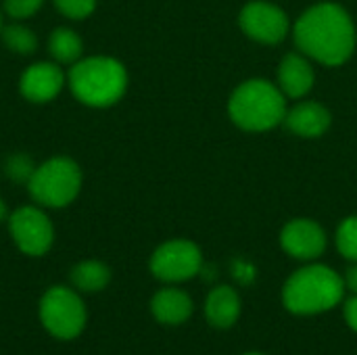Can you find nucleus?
Wrapping results in <instances>:
<instances>
[{"instance_id":"f257e3e1","label":"nucleus","mask_w":357,"mask_h":355,"mask_svg":"<svg viewBox=\"0 0 357 355\" xmlns=\"http://www.w3.org/2000/svg\"><path fill=\"white\" fill-rule=\"evenodd\" d=\"M297 48L322 65H343L356 50V25L349 13L335 2H318L293 27Z\"/></svg>"},{"instance_id":"f03ea898","label":"nucleus","mask_w":357,"mask_h":355,"mask_svg":"<svg viewBox=\"0 0 357 355\" xmlns=\"http://www.w3.org/2000/svg\"><path fill=\"white\" fill-rule=\"evenodd\" d=\"M71 94L86 107L109 109L128 90V69L113 56H82L67 73Z\"/></svg>"},{"instance_id":"7ed1b4c3","label":"nucleus","mask_w":357,"mask_h":355,"mask_svg":"<svg viewBox=\"0 0 357 355\" xmlns=\"http://www.w3.org/2000/svg\"><path fill=\"white\" fill-rule=\"evenodd\" d=\"M345 280L328 266H305L297 270L282 289L284 308L297 316H314L328 312L341 303Z\"/></svg>"},{"instance_id":"20e7f679","label":"nucleus","mask_w":357,"mask_h":355,"mask_svg":"<svg viewBox=\"0 0 357 355\" xmlns=\"http://www.w3.org/2000/svg\"><path fill=\"white\" fill-rule=\"evenodd\" d=\"M287 96L268 80L243 82L228 100L232 121L247 132H266L280 126L287 117Z\"/></svg>"},{"instance_id":"39448f33","label":"nucleus","mask_w":357,"mask_h":355,"mask_svg":"<svg viewBox=\"0 0 357 355\" xmlns=\"http://www.w3.org/2000/svg\"><path fill=\"white\" fill-rule=\"evenodd\" d=\"M82 167L71 157H52L36 165L27 186L29 197L48 209H61L71 205L82 190Z\"/></svg>"},{"instance_id":"423d86ee","label":"nucleus","mask_w":357,"mask_h":355,"mask_svg":"<svg viewBox=\"0 0 357 355\" xmlns=\"http://www.w3.org/2000/svg\"><path fill=\"white\" fill-rule=\"evenodd\" d=\"M40 320L56 339H75L86 326V305L67 287H52L40 301Z\"/></svg>"},{"instance_id":"0eeeda50","label":"nucleus","mask_w":357,"mask_h":355,"mask_svg":"<svg viewBox=\"0 0 357 355\" xmlns=\"http://www.w3.org/2000/svg\"><path fill=\"white\" fill-rule=\"evenodd\" d=\"M8 234L17 249L25 255L40 257L50 251L54 241V228L48 216L40 207H19L8 216Z\"/></svg>"},{"instance_id":"6e6552de","label":"nucleus","mask_w":357,"mask_h":355,"mask_svg":"<svg viewBox=\"0 0 357 355\" xmlns=\"http://www.w3.org/2000/svg\"><path fill=\"white\" fill-rule=\"evenodd\" d=\"M203 268L201 249L184 239L167 241L155 249L151 257V272L163 282H184L195 278Z\"/></svg>"},{"instance_id":"1a4fd4ad","label":"nucleus","mask_w":357,"mask_h":355,"mask_svg":"<svg viewBox=\"0 0 357 355\" xmlns=\"http://www.w3.org/2000/svg\"><path fill=\"white\" fill-rule=\"evenodd\" d=\"M238 25L251 40L261 44H280L291 29L287 13L268 0L247 2L238 15Z\"/></svg>"},{"instance_id":"9d476101","label":"nucleus","mask_w":357,"mask_h":355,"mask_svg":"<svg viewBox=\"0 0 357 355\" xmlns=\"http://www.w3.org/2000/svg\"><path fill=\"white\" fill-rule=\"evenodd\" d=\"M67 75L54 61H38L25 67L19 77V92L27 103L44 105L54 100L65 88Z\"/></svg>"},{"instance_id":"9b49d317","label":"nucleus","mask_w":357,"mask_h":355,"mask_svg":"<svg viewBox=\"0 0 357 355\" xmlns=\"http://www.w3.org/2000/svg\"><path fill=\"white\" fill-rule=\"evenodd\" d=\"M280 245L291 257L310 262L326 251V232L318 222L297 218L282 228Z\"/></svg>"},{"instance_id":"f8f14e48","label":"nucleus","mask_w":357,"mask_h":355,"mask_svg":"<svg viewBox=\"0 0 357 355\" xmlns=\"http://www.w3.org/2000/svg\"><path fill=\"white\" fill-rule=\"evenodd\" d=\"M316 75L303 52H289L278 65V88L287 98H303L314 88Z\"/></svg>"},{"instance_id":"ddd939ff","label":"nucleus","mask_w":357,"mask_h":355,"mask_svg":"<svg viewBox=\"0 0 357 355\" xmlns=\"http://www.w3.org/2000/svg\"><path fill=\"white\" fill-rule=\"evenodd\" d=\"M331 121L333 117L324 105L316 100H303L287 111L282 123L301 138H318L331 128Z\"/></svg>"},{"instance_id":"4468645a","label":"nucleus","mask_w":357,"mask_h":355,"mask_svg":"<svg viewBox=\"0 0 357 355\" xmlns=\"http://www.w3.org/2000/svg\"><path fill=\"white\" fill-rule=\"evenodd\" d=\"M241 316V297L232 287H215L205 301V318L215 328H230Z\"/></svg>"},{"instance_id":"2eb2a0df","label":"nucleus","mask_w":357,"mask_h":355,"mask_svg":"<svg viewBox=\"0 0 357 355\" xmlns=\"http://www.w3.org/2000/svg\"><path fill=\"white\" fill-rule=\"evenodd\" d=\"M151 312L161 324H182L192 316V301L180 289H163L153 297Z\"/></svg>"},{"instance_id":"dca6fc26","label":"nucleus","mask_w":357,"mask_h":355,"mask_svg":"<svg viewBox=\"0 0 357 355\" xmlns=\"http://www.w3.org/2000/svg\"><path fill=\"white\" fill-rule=\"evenodd\" d=\"M48 52L54 63L59 65H73L84 54V40L82 36L71 27H56L48 36Z\"/></svg>"},{"instance_id":"f3484780","label":"nucleus","mask_w":357,"mask_h":355,"mask_svg":"<svg viewBox=\"0 0 357 355\" xmlns=\"http://www.w3.org/2000/svg\"><path fill=\"white\" fill-rule=\"evenodd\" d=\"M71 282L82 293H96V291H102L111 282V270L102 262L86 259L73 266Z\"/></svg>"},{"instance_id":"a211bd4d","label":"nucleus","mask_w":357,"mask_h":355,"mask_svg":"<svg viewBox=\"0 0 357 355\" xmlns=\"http://www.w3.org/2000/svg\"><path fill=\"white\" fill-rule=\"evenodd\" d=\"M0 38H2L4 46L10 52H17L21 56L33 54L38 50V36H36V31L29 29V27H25V25H21V23L2 25Z\"/></svg>"},{"instance_id":"6ab92c4d","label":"nucleus","mask_w":357,"mask_h":355,"mask_svg":"<svg viewBox=\"0 0 357 355\" xmlns=\"http://www.w3.org/2000/svg\"><path fill=\"white\" fill-rule=\"evenodd\" d=\"M337 249L345 259L357 262V216L345 218L337 228Z\"/></svg>"},{"instance_id":"aec40b11","label":"nucleus","mask_w":357,"mask_h":355,"mask_svg":"<svg viewBox=\"0 0 357 355\" xmlns=\"http://www.w3.org/2000/svg\"><path fill=\"white\" fill-rule=\"evenodd\" d=\"M33 169H36V163L25 153H15V155H10L4 161V174H6V178L13 180V182H19V184H27L29 178H31V174H33Z\"/></svg>"},{"instance_id":"412c9836","label":"nucleus","mask_w":357,"mask_h":355,"mask_svg":"<svg viewBox=\"0 0 357 355\" xmlns=\"http://www.w3.org/2000/svg\"><path fill=\"white\" fill-rule=\"evenodd\" d=\"M52 2L63 17L73 21L88 19L96 8V0H52Z\"/></svg>"},{"instance_id":"4be33fe9","label":"nucleus","mask_w":357,"mask_h":355,"mask_svg":"<svg viewBox=\"0 0 357 355\" xmlns=\"http://www.w3.org/2000/svg\"><path fill=\"white\" fill-rule=\"evenodd\" d=\"M46 0H2V8L10 19H27L36 15Z\"/></svg>"},{"instance_id":"5701e85b","label":"nucleus","mask_w":357,"mask_h":355,"mask_svg":"<svg viewBox=\"0 0 357 355\" xmlns=\"http://www.w3.org/2000/svg\"><path fill=\"white\" fill-rule=\"evenodd\" d=\"M343 312H345V320H347L349 328L357 333V295H354L351 299H347Z\"/></svg>"},{"instance_id":"b1692460","label":"nucleus","mask_w":357,"mask_h":355,"mask_svg":"<svg viewBox=\"0 0 357 355\" xmlns=\"http://www.w3.org/2000/svg\"><path fill=\"white\" fill-rule=\"evenodd\" d=\"M343 280H345V287H349L354 291V295H357V264L347 270V274H345Z\"/></svg>"},{"instance_id":"393cba45","label":"nucleus","mask_w":357,"mask_h":355,"mask_svg":"<svg viewBox=\"0 0 357 355\" xmlns=\"http://www.w3.org/2000/svg\"><path fill=\"white\" fill-rule=\"evenodd\" d=\"M8 216H10V213H8V209H6V203L0 199V224H2V222H6V220H8Z\"/></svg>"},{"instance_id":"a878e982","label":"nucleus","mask_w":357,"mask_h":355,"mask_svg":"<svg viewBox=\"0 0 357 355\" xmlns=\"http://www.w3.org/2000/svg\"><path fill=\"white\" fill-rule=\"evenodd\" d=\"M0 29H2V13H0Z\"/></svg>"},{"instance_id":"bb28decb","label":"nucleus","mask_w":357,"mask_h":355,"mask_svg":"<svg viewBox=\"0 0 357 355\" xmlns=\"http://www.w3.org/2000/svg\"><path fill=\"white\" fill-rule=\"evenodd\" d=\"M245 355H264V354H245Z\"/></svg>"}]
</instances>
